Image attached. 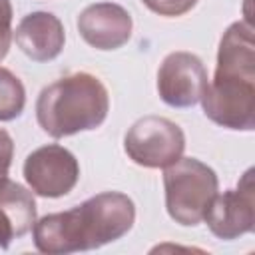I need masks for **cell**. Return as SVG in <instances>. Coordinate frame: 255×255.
I'll use <instances>...</instances> for the list:
<instances>
[{"instance_id":"cell-13","label":"cell","mask_w":255,"mask_h":255,"mask_svg":"<svg viewBox=\"0 0 255 255\" xmlns=\"http://www.w3.org/2000/svg\"><path fill=\"white\" fill-rule=\"evenodd\" d=\"M141 2L151 12H155L159 16H167V18L181 16L197 4V0H141Z\"/></svg>"},{"instance_id":"cell-5","label":"cell","mask_w":255,"mask_h":255,"mask_svg":"<svg viewBox=\"0 0 255 255\" xmlns=\"http://www.w3.org/2000/svg\"><path fill=\"white\" fill-rule=\"evenodd\" d=\"M124 149L128 157L141 167H167L183 155L185 133L167 118L143 116L128 129Z\"/></svg>"},{"instance_id":"cell-9","label":"cell","mask_w":255,"mask_h":255,"mask_svg":"<svg viewBox=\"0 0 255 255\" xmlns=\"http://www.w3.org/2000/svg\"><path fill=\"white\" fill-rule=\"evenodd\" d=\"M131 16L116 2H96L78 16L80 36L96 50H118L131 38Z\"/></svg>"},{"instance_id":"cell-11","label":"cell","mask_w":255,"mask_h":255,"mask_svg":"<svg viewBox=\"0 0 255 255\" xmlns=\"http://www.w3.org/2000/svg\"><path fill=\"white\" fill-rule=\"evenodd\" d=\"M36 223L34 195L16 181L0 183V249H6L14 237L26 235Z\"/></svg>"},{"instance_id":"cell-8","label":"cell","mask_w":255,"mask_h":255,"mask_svg":"<svg viewBox=\"0 0 255 255\" xmlns=\"http://www.w3.org/2000/svg\"><path fill=\"white\" fill-rule=\"evenodd\" d=\"M207 80V70L195 54L171 52L159 66L157 92L171 108H191L201 100Z\"/></svg>"},{"instance_id":"cell-4","label":"cell","mask_w":255,"mask_h":255,"mask_svg":"<svg viewBox=\"0 0 255 255\" xmlns=\"http://www.w3.org/2000/svg\"><path fill=\"white\" fill-rule=\"evenodd\" d=\"M165 207L179 225H197L219 189L217 173L195 157H179L163 171Z\"/></svg>"},{"instance_id":"cell-3","label":"cell","mask_w":255,"mask_h":255,"mask_svg":"<svg viewBox=\"0 0 255 255\" xmlns=\"http://www.w3.org/2000/svg\"><path fill=\"white\" fill-rule=\"evenodd\" d=\"M110 112L106 86L88 72H76L46 86L36 102L40 128L60 139L100 128Z\"/></svg>"},{"instance_id":"cell-1","label":"cell","mask_w":255,"mask_h":255,"mask_svg":"<svg viewBox=\"0 0 255 255\" xmlns=\"http://www.w3.org/2000/svg\"><path fill=\"white\" fill-rule=\"evenodd\" d=\"M133 221V201L126 193L104 191L68 211L44 215L34 223L32 235L40 253L68 255L122 239Z\"/></svg>"},{"instance_id":"cell-2","label":"cell","mask_w":255,"mask_h":255,"mask_svg":"<svg viewBox=\"0 0 255 255\" xmlns=\"http://www.w3.org/2000/svg\"><path fill=\"white\" fill-rule=\"evenodd\" d=\"M199 102L203 114L221 128H255V38L249 24L233 22L223 32L215 76Z\"/></svg>"},{"instance_id":"cell-10","label":"cell","mask_w":255,"mask_h":255,"mask_svg":"<svg viewBox=\"0 0 255 255\" xmlns=\"http://www.w3.org/2000/svg\"><path fill=\"white\" fill-rule=\"evenodd\" d=\"M14 38L18 48L34 62H50L58 58L66 42L60 18L44 10L26 14L14 32Z\"/></svg>"},{"instance_id":"cell-15","label":"cell","mask_w":255,"mask_h":255,"mask_svg":"<svg viewBox=\"0 0 255 255\" xmlns=\"http://www.w3.org/2000/svg\"><path fill=\"white\" fill-rule=\"evenodd\" d=\"M12 157H14V139L4 128H0V183L8 179Z\"/></svg>"},{"instance_id":"cell-14","label":"cell","mask_w":255,"mask_h":255,"mask_svg":"<svg viewBox=\"0 0 255 255\" xmlns=\"http://www.w3.org/2000/svg\"><path fill=\"white\" fill-rule=\"evenodd\" d=\"M12 42V2L0 0V62L6 58Z\"/></svg>"},{"instance_id":"cell-7","label":"cell","mask_w":255,"mask_h":255,"mask_svg":"<svg viewBox=\"0 0 255 255\" xmlns=\"http://www.w3.org/2000/svg\"><path fill=\"white\" fill-rule=\"evenodd\" d=\"M203 221L209 231L223 239L231 241L255 229V185L253 169H247L235 189L215 193L209 207L205 209Z\"/></svg>"},{"instance_id":"cell-12","label":"cell","mask_w":255,"mask_h":255,"mask_svg":"<svg viewBox=\"0 0 255 255\" xmlns=\"http://www.w3.org/2000/svg\"><path fill=\"white\" fill-rule=\"evenodd\" d=\"M26 106L24 84L8 70L0 66V122H10L22 116Z\"/></svg>"},{"instance_id":"cell-6","label":"cell","mask_w":255,"mask_h":255,"mask_svg":"<svg viewBox=\"0 0 255 255\" xmlns=\"http://www.w3.org/2000/svg\"><path fill=\"white\" fill-rule=\"evenodd\" d=\"M24 179L36 195L62 197L76 187L80 179V165L70 149L58 143H48L26 157Z\"/></svg>"}]
</instances>
